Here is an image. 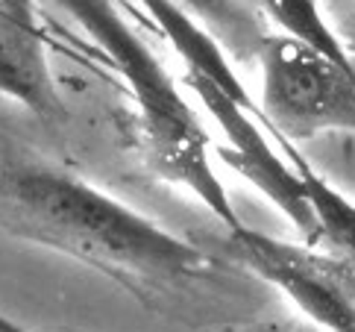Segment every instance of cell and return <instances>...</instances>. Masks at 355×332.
<instances>
[{
	"label": "cell",
	"mask_w": 355,
	"mask_h": 332,
	"mask_svg": "<svg viewBox=\"0 0 355 332\" xmlns=\"http://www.w3.org/2000/svg\"><path fill=\"white\" fill-rule=\"evenodd\" d=\"M0 229L92 267L138 297L209 271V256L188 238L50 165H24L0 180Z\"/></svg>",
	"instance_id": "1"
},
{
	"label": "cell",
	"mask_w": 355,
	"mask_h": 332,
	"mask_svg": "<svg viewBox=\"0 0 355 332\" xmlns=\"http://www.w3.org/2000/svg\"><path fill=\"white\" fill-rule=\"evenodd\" d=\"M77 21L88 42L103 56L130 92L147 162L162 180L197 197L230 233L244 226L230 200L218 165L214 142L200 112L182 94L176 76L123 18L115 0H56Z\"/></svg>",
	"instance_id": "2"
},
{
	"label": "cell",
	"mask_w": 355,
	"mask_h": 332,
	"mask_svg": "<svg viewBox=\"0 0 355 332\" xmlns=\"http://www.w3.org/2000/svg\"><path fill=\"white\" fill-rule=\"evenodd\" d=\"M256 56L261 68L259 112L282 150L317 133H355V68L279 33L261 38Z\"/></svg>",
	"instance_id": "3"
},
{
	"label": "cell",
	"mask_w": 355,
	"mask_h": 332,
	"mask_svg": "<svg viewBox=\"0 0 355 332\" xmlns=\"http://www.w3.org/2000/svg\"><path fill=\"white\" fill-rule=\"evenodd\" d=\"M238 265L285 294L323 332H355V267L311 241H285L247 224L230 233Z\"/></svg>",
	"instance_id": "4"
},
{
	"label": "cell",
	"mask_w": 355,
	"mask_h": 332,
	"mask_svg": "<svg viewBox=\"0 0 355 332\" xmlns=\"http://www.w3.org/2000/svg\"><path fill=\"white\" fill-rule=\"evenodd\" d=\"M214 126L223 135L218 156L232 168L238 176L252 183L273 206L288 218V224L302 235V241H317V221L314 209L306 194V183L297 171V165L288 159L285 150H279L261 130V112L256 106L241 103L238 97L223 92L202 76H182Z\"/></svg>",
	"instance_id": "5"
},
{
	"label": "cell",
	"mask_w": 355,
	"mask_h": 332,
	"mask_svg": "<svg viewBox=\"0 0 355 332\" xmlns=\"http://www.w3.org/2000/svg\"><path fill=\"white\" fill-rule=\"evenodd\" d=\"M0 97L44 121L62 115L59 85L33 0H0Z\"/></svg>",
	"instance_id": "6"
},
{
	"label": "cell",
	"mask_w": 355,
	"mask_h": 332,
	"mask_svg": "<svg viewBox=\"0 0 355 332\" xmlns=\"http://www.w3.org/2000/svg\"><path fill=\"white\" fill-rule=\"evenodd\" d=\"M135 3L153 18L162 35L168 38V44L180 53L182 76H202V80L220 85L223 92L238 97L241 103L259 109V103L247 92L244 80H241L235 68L230 65V56H226L223 44L202 27L197 18H191L182 6H176L173 0H135Z\"/></svg>",
	"instance_id": "7"
},
{
	"label": "cell",
	"mask_w": 355,
	"mask_h": 332,
	"mask_svg": "<svg viewBox=\"0 0 355 332\" xmlns=\"http://www.w3.org/2000/svg\"><path fill=\"white\" fill-rule=\"evenodd\" d=\"M288 159L297 165V171L306 183V194L314 209L317 221V241L314 244L326 247L329 253L340 256L347 265L355 267V203L344 197L335 185H329L311 165L300 156L297 147L288 150Z\"/></svg>",
	"instance_id": "8"
},
{
	"label": "cell",
	"mask_w": 355,
	"mask_h": 332,
	"mask_svg": "<svg viewBox=\"0 0 355 332\" xmlns=\"http://www.w3.org/2000/svg\"><path fill=\"white\" fill-rule=\"evenodd\" d=\"M256 6L279 27V35L294 38L344 68H355L344 38L326 21L320 0H256Z\"/></svg>",
	"instance_id": "9"
},
{
	"label": "cell",
	"mask_w": 355,
	"mask_h": 332,
	"mask_svg": "<svg viewBox=\"0 0 355 332\" xmlns=\"http://www.w3.org/2000/svg\"><path fill=\"white\" fill-rule=\"evenodd\" d=\"M173 3L182 6L191 18H197L211 35L214 30H223L220 44L230 50H235L241 42L259 50L264 38L256 33V18L250 15V9L241 0H173Z\"/></svg>",
	"instance_id": "10"
},
{
	"label": "cell",
	"mask_w": 355,
	"mask_h": 332,
	"mask_svg": "<svg viewBox=\"0 0 355 332\" xmlns=\"http://www.w3.org/2000/svg\"><path fill=\"white\" fill-rule=\"evenodd\" d=\"M0 332H30V329H24L21 324H15L12 317H6L3 312H0Z\"/></svg>",
	"instance_id": "11"
},
{
	"label": "cell",
	"mask_w": 355,
	"mask_h": 332,
	"mask_svg": "<svg viewBox=\"0 0 355 332\" xmlns=\"http://www.w3.org/2000/svg\"><path fill=\"white\" fill-rule=\"evenodd\" d=\"M288 332H323V329H317L311 324H302V326H294V329H288Z\"/></svg>",
	"instance_id": "12"
}]
</instances>
